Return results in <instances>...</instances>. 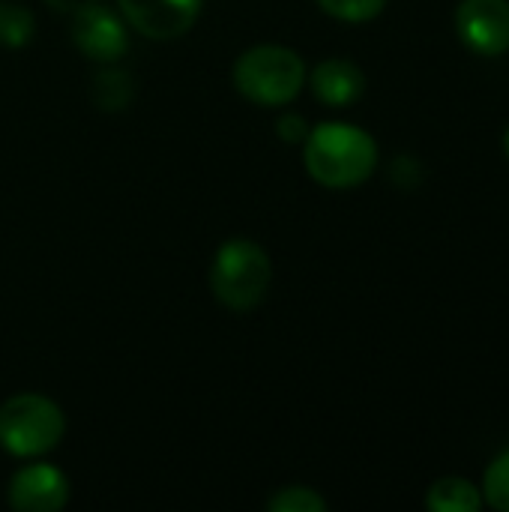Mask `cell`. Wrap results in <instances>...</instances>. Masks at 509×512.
Segmentation results:
<instances>
[{
	"label": "cell",
	"instance_id": "obj_1",
	"mask_svg": "<svg viewBox=\"0 0 509 512\" xmlns=\"http://www.w3.org/2000/svg\"><path fill=\"white\" fill-rule=\"evenodd\" d=\"M303 162L315 183L327 189H351L372 177L378 165L375 138L351 123H321L306 135Z\"/></svg>",
	"mask_w": 509,
	"mask_h": 512
},
{
	"label": "cell",
	"instance_id": "obj_2",
	"mask_svg": "<svg viewBox=\"0 0 509 512\" xmlns=\"http://www.w3.org/2000/svg\"><path fill=\"white\" fill-rule=\"evenodd\" d=\"M306 81V63L285 45H255L234 63V87L255 105H288Z\"/></svg>",
	"mask_w": 509,
	"mask_h": 512
},
{
	"label": "cell",
	"instance_id": "obj_3",
	"mask_svg": "<svg viewBox=\"0 0 509 512\" xmlns=\"http://www.w3.org/2000/svg\"><path fill=\"white\" fill-rule=\"evenodd\" d=\"M270 279H273L270 255L258 243L243 237L222 243L210 267L213 297L234 312L255 309L264 300Z\"/></svg>",
	"mask_w": 509,
	"mask_h": 512
},
{
	"label": "cell",
	"instance_id": "obj_4",
	"mask_svg": "<svg viewBox=\"0 0 509 512\" xmlns=\"http://www.w3.org/2000/svg\"><path fill=\"white\" fill-rule=\"evenodd\" d=\"M63 432V411L39 393H18L0 405V447L18 459L51 453Z\"/></svg>",
	"mask_w": 509,
	"mask_h": 512
},
{
	"label": "cell",
	"instance_id": "obj_5",
	"mask_svg": "<svg viewBox=\"0 0 509 512\" xmlns=\"http://www.w3.org/2000/svg\"><path fill=\"white\" fill-rule=\"evenodd\" d=\"M456 30L471 51L483 57L504 54L509 51V0H462Z\"/></svg>",
	"mask_w": 509,
	"mask_h": 512
},
{
	"label": "cell",
	"instance_id": "obj_6",
	"mask_svg": "<svg viewBox=\"0 0 509 512\" xmlns=\"http://www.w3.org/2000/svg\"><path fill=\"white\" fill-rule=\"evenodd\" d=\"M204 0H117L132 30L147 39H177L201 15Z\"/></svg>",
	"mask_w": 509,
	"mask_h": 512
},
{
	"label": "cell",
	"instance_id": "obj_7",
	"mask_svg": "<svg viewBox=\"0 0 509 512\" xmlns=\"http://www.w3.org/2000/svg\"><path fill=\"white\" fill-rule=\"evenodd\" d=\"M6 498L18 512H57L69 504V480L54 465L36 462L15 471Z\"/></svg>",
	"mask_w": 509,
	"mask_h": 512
},
{
	"label": "cell",
	"instance_id": "obj_8",
	"mask_svg": "<svg viewBox=\"0 0 509 512\" xmlns=\"http://www.w3.org/2000/svg\"><path fill=\"white\" fill-rule=\"evenodd\" d=\"M72 42L78 45V51L84 57L99 60V63L117 60L126 51V45H129L123 18L114 9H105L102 3H93V6L75 12Z\"/></svg>",
	"mask_w": 509,
	"mask_h": 512
},
{
	"label": "cell",
	"instance_id": "obj_9",
	"mask_svg": "<svg viewBox=\"0 0 509 512\" xmlns=\"http://www.w3.org/2000/svg\"><path fill=\"white\" fill-rule=\"evenodd\" d=\"M312 90L315 96L330 105V108H345L351 102H357L366 90V75L357 63L342 60V57H330L324 63L315 66L312 72Z\"/></svg>",
	"mask_w": 509,
	"mask_h": 512
},
{
	"label": "cell",
	"instance_id": "obj_10",
	"mask_svg": "<svg viewBox=\"0 0 509 512\" xmlns=\"http://www.w3.org/2000/svg\"><path fill=\"white\" fill-rule=\"evenodd\" d=\"M426 507L435 512H477L483 507V492L462 477H447L429 489Z\"/></svg>",
	"mask_w": 509,
	"mask_h": 512
},
{
	"label": "cell",
	"instance_id": "obj_11",
	"mask_svg": "<svg viewBox=\"0 0 509 512\" xmlns=\"http://www.w3.org/2000/svg\"><path fill=\"white\" fill-rule=\"evenodd\" d=\"M90 96H93L96 108H102V111H123L135 99V81L123 69H102L93 75Z\"/></svg>",
	"mask_w": 509,
	"mask_h": 512
},
{
	"label": "cell",
	"instance_id": "obj_12",
	"mask_svg": "<svg viewBox=\"0 0 509 512\" xmlns=\"http://www.w3.org/2000/svg\"><path fill=\"white\" fill-rule=\"evenodd\" d=\"M36 18L18 3H0V45L24 48L33 39Z\"/></svg>",
	"mask_w": 509,
	"mask_h": 512
},
{
	"label": "cell",
	"instance_id": "obj_13",
	"mask_svg": "<svg viewBox=\"0 0 509 512\" xmlns=\"http://www.w3.org/2000/svg\"><path fill=\"white\" fill-rule=\"evenodd\" d=\"M267 510L270 512H324L327 501L309 489V486H285L279 489L273 498H267Z\"/></svg>",
	"mask_w": 509,
	"mask_h": 512
},
{
	"label": "cell",
	"instance_id": "obj_14",
	"mask_svg": "<svg viewBox=\"0 0 509 512\" xmlns=\"http://www.w3.org/2000/svg\"><path fill=\"white\" fill-rule=\"evenodd\" d=\"M318 6L339 21L360 24V21H372L375 15H381L387 0H318Z\"/></svg>",
	"mask_w": 509,
	"mask_h": 512
},
{
	"label": "cell",
	"instance_id": "obj_15",
	"mask_svg": "<svg viewBox=\"0 0 509 512\" xmlns=\"http://www.w3.org/2000/svg\"><path fill=\"white\" fill-rule=\"evenodd\" d=\"M483 501L492 504L495 510L509 512V453L498 456L489 465L486 483H483Z\"/></svg>",
	"mask_w": 509,
	"mask_h": 512
},
{
	"label": "cell",
	"instance_id": "obj_16",
	"mask_svg": "<svg viewBox=\"0 0 509 512\" xmlns=\"http://www.w3.org/2000/svg\"><path fill=\"white\" fill-rule=\"evenodd\" d=\"M276 129H279V138L288 144H300L309 135V123L303 120V114H282Z\"/></svg>",
	"mask_w": 509,
	"mask_h": 512
},
{
	"label": "cell",
	"instance_id": "obj_17",
	"mask_svg": "<svg viewBox=\"0 0 509 512\" xmlns=\"http://www.w3.org/2000/svg\"><path fill=\"white\" fill-rule=\"evenodd\" d=\"M45 3H51L54 9H60V12H81V9H87V6H93V3H102V0H45Z\"/></svg>",
	"mask_w": 509,
	"mask_h": 512
},
{
	"label": "cell",
	"instance_id": "obj_18",
	"mask_svg": "<svg viewBox=\"0 0 509 512\" xmlns=\"http://www.w3.org/2000/svg\"><path fill=\"white\" fill-rule=\"evenodd\" d=\"M504 150H507V156H509V129H507V135H504Z\"/></svg>",
	"mask_w": 509,
	"mask_h": 512
}]
</instances>
